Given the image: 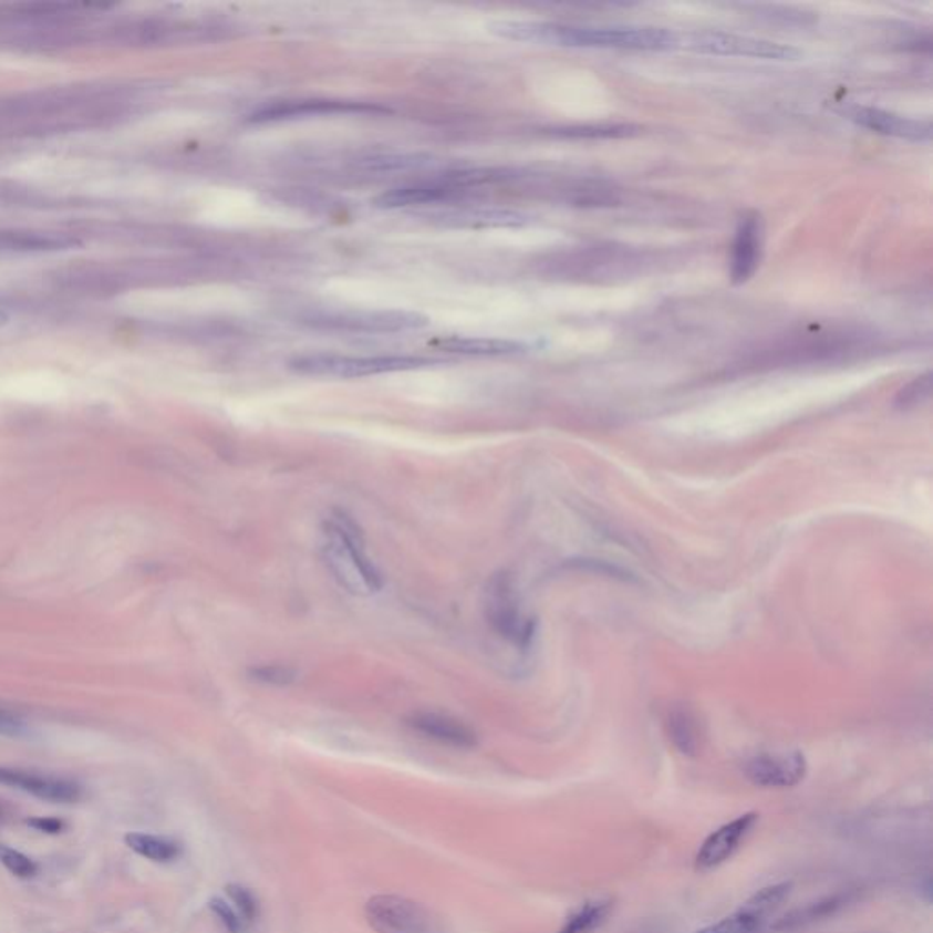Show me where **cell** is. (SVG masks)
Segmentation results:
<instances>
[{
    "mask_svg": "<svg viewBox=\"0 0 933 933\" xmlns=\"http://www.w3.org/2000/svg\"><path fill=\"white\" fill-rule=\"evenodd\" d=\"M495 35L509 41L551 46L600 48L664 52L678 46V33L655 27H572L558 22L501 21L490 27Z\"/></svg>",
    "mask_w": 933,
    "mask_h": 933,
    "instance_id": "1",
    "label": "cell"
},
{
    "mask_svg": "<svg viewBox=\"0 0 933 933\" xmlns=\"http://www.w3.org/2000/svg\"><path fill=\"white\" fill-rule=\"evenodd\" d=\"M323 554L335 580L351 593H377L383 588L382 571L366 554L362 529L345 511L334 509L326 518Z\"/></svg>",
    "mask_w": 933,
    "mask_h": 933,
    "instance_id": "2",
    "label": "cell"
},
{
    "mask_svg": "<svg viewBox=\"0 0 933 933\" xmlns=\"http://www.w3.org/2000/svg\"><path fill=\"white\" fill-rule=\"evenodd\" d=\"M439 363L423 356H341V354H304L289 363L292 371L304 376L365 377L388 372L414 371Z\"/></svg>",
    "mask_w": 933,
    "mask_h": 933,
    "instance_id": "3",
    "label": "cell"
},
{
    "mask_svg": "<svg viewBox=\"0 0 933 933\" xmlns=\"http://www.w3.org/2000/svg\"><path fill=\"white\" fill-rule=\"evenodd\" d=\"M690 52L724 58H751L764 61H797L802 53L794 46L780 42L755 39V37L735 35L724 31H690L678 33V46Z\"/></svg>",
    "mask_w": 933,
    "mask_h": 933,
    "instance_id": "4",
    "label": "cell"
},
{
    "mask_svg": "<svg viewBox=\"0 0 933 933\" xmlns=\"http://www.w3.org/2000/svg\"><path fill=\"white\" fill-rule=\"evenodd\" d=\"M484 613L487 624L501 639L527 647L535 636V620L521 613L520 600L516 594L515 580L506 571L489 578L484 591Z\"/></svg>",
    "mask_w": 933,
    "mask_h": 933,
    "instance_id": "5",
    "label": "cell"
},
{
    "mask_svg": "<svg viewBox=\"0 0 933 933\" xmlns=\"http://www.w3.org/2000/svg\"><path fill=\"white\" fill-rule=\"evenodd\" d=\"M365 918L376 933H447L428 908L400 895L369 899Z\"/></svg>",
    "mask_w": 933,
    "mask_h": 933,
    "instance_id": "6",
    "label": "cell"
},
{
    "mask_svg": "<svg viewBox=\"0 0 933 933\" xmlns=\"http://www.w3.org/2000/svg\"><path fill=\"white\" fill-rule=\"evenodd\" d=\"M312 329L343 332H405L418 331L428 325L425 315L405 310H352L326 312L304 318Z\"/></svg>",
    "mask_w": 933,
    "mask_h": 933,
    "instance_id": "7",
    "label": "cell"
},
{
    "mask_svg": "<svg viewBox=\"0 0 933 933\" xmlns=\"http://www.w3.org/2000/svg\"><path fill=\"white\" fill-rule=\"evenodd\" d=\"M789 892H791L789 882H777V884L760 888L743 904V908H738L737 912L696 933H758L769 915L788 899Z\"/></svg>",
    "mask_w": 933,
    "mask_h": 933,
    "instance_id": "8",
    "label": "cell"
},
{
    "mask_svg": "<svg viewBox=\"0 0 933 933\" xmlns=\"http://www.w3.org/2000/svg\"><path fill=\"white\" fill-rule=\"evenodd\" d=\"M757 822L758 813L748 811V813L738 815L737 819L729 820V822L709 833L706 841L702 842L701 848L696 851V872H713V870L723 867L724 862L729 861L737 853L738 848L743 846V842L751 836Z\"/></svg>",
    "mask_w": 933,
    "mask_h": 933,
    "instance_id": "9",
    "label": "cell"
},
{
    "mask_svg": "<svg viewBox=\"0 0 933 933\" xmlns=\"http://www.w3.org/2000/svg\"><path fill=\"white\" fill-rule=\"evenodd\" d=\"M808 763L799 751L760 753L744 764L746 779L758 788H794L805 780Z\"/></svg>",
    "mask_w": 933,
    "mask_h": 933,
    "instance_id": "10",
    "label": "cell"
},
{
    "mask_svg": "<svg viewBox=\"0 0 933 933\" xmlns=\"http://www.w3.org/2000/svg\"><path fill=\"white\" fill-rule=\"evenodd\" d=\"M385 108L376 104L351 103V101H289L272 104L250 115V123H279V121L303 120L318 115H366L383 114Z\"/></svg>",
    "mask_w": 933,
    "mask_h": 933,
    "instance_id": "11",
    "label": "cell"
},
{
    "mask_svg": "<svg viewBox=\"0 0 933 933\" xmlns=\"http://www.w3.org/2000/svg\"><path fill=\"white\" fill-rule=\"evenodd\" d=\"M0 784L53 805H73L83 797V789L73 780L10 766H0Z\"/></svg>",
    "mask_w": 933,
    "mask_h": 933,
    "instance_id": "12",
    "label": "cell"
},
{
    "mask_svg": "<svg viewBox=\"0 0 933 933\" xmlns=\"http://www.w3.org/2000/svg\"><path fill=\"white\" fill-rule=\"evenodd\" d=\"M842 114L862 128L872 129L888 137H899V139L913 141V143H926L932 139L930 121L908 120L903 115L892 114L887 110L859 106V104H851Z\"/></svg>",
    "mask_w": 933,
    "mask_h": 933,
    "instance_id": "13",
    "label": "cell"
},
{
    "mask_svg": "<svg viewBox=\"0 0 933 933\" xmlns=\"http://www.w3.org/2000/svg\"><path fill=\"white\" fill-rule=\"evenodd\" d=\"M764 221L757 211L744 214L738 221L737 234L732 247V269L729 278L733 284H744L757 272L763 259Z\"/></svg>",
    "mask_w": 933,
    "mask_h": 933,
    "instance_id": "14",
    "label": "cell"
},
{
    "mask_svg": "<svg viewBox=\"0 0 933 933\" xmlns=\"http://www.w3.org/2000/svg\"><path fill=\"white\" fill-rule=\"evenodd\" d=\"M407 726L422 737L442 746H449V748L470 749L478 744V737L473 727L442 713H414L407 718Z\"/></svg>",
    "mask_w": 933,
    "mask_h": 933,
    "instance_id": "15",
    "label": "cell"
},
{
    "mask_svg": "<svg viewBox=\"0 0 933 933\" xmlns=\"http://www.w3.org/2000/svg\"><path fill=\"white\" fill-rule=\"evenodd\" d=\"M428 219L447 227H521L529 221V217L520 211L504 208H456L428 214Z\"/></svg>",
    "mask_w": 933,
    "mask_h": 933,
    "instance_id": "16",
    "label": "cell"
},
{
    "mask_svg": "<svg viewBox=\"0 0 933 933\" xmlns=\"http://www.w3.org/2000/svg\"><path fill=\"white\" fill-rule=\"evenodd\" d=\"M459 188L449 182V177L436 179V182L422 183V185L403 186L394 190L385 191L376 199V207L380 208H405L418 207V205H431V203L444 201L445 197L453 196Z\"/></svg>",
    "mask_w": 933,
    "mask_h": 933,
    "instance_id": "17",
    "label": "cell"
},
{
    "mask_svg": "<svg viewBox=\"0 0 933 933\" xmlns=\"http://www.w3.org/2000/svg\"><path fill=\"white\" fill-rule=\"evenodd\" d=\"M442 351L462 354V356H512L527 351V346L520 341L500 340V338H464L453 335L438 343Z\"/></svg>",
    "mask_w": 933,
    "mask_h": 933,
    "instance_id": "18",
    "label": "cell"
},
{
    "mask_svg": "<svg viewBox=\"0 0 933 933\" xmlns=\"http://www.w3.org/2000/svg\"><path fill=\"white\" fill-rule=\"evenodd\" d=\"M613 912L611 899H593L588 903L580 904L569 913L563 921L562 929L558 933H593L608 923L609 915Z\"/></svg>",
    "mask_w": 933,
    "mask_h": 933,
    "instance_id": "19",
    "label": "cell"
},
{
    "mask_svg": "<svg viewBox=\"0 0 933 933\" xmlns=\"http://www.w3.org/2000/svg\"><path fill=\"white\" fill-rule=\"evenodd\" d=\"M640 126L631 123L577 124L549 129V134L563 139H624L640 134Z\"/></svg>",
    "mask_w": 933,
    "mask_h": 933,
    "instance_id": "20",
    "label": "cell"
},
{
    "mask_svg": "<svg viewBox=\"0 0 933 933\" xmlns=\"http://www.w3.org/2000/svg\"><path fill=\"white\" fill-rule=\"evenodd\" d=\"M846 898L842 895H833V898L820 899L817 903L806 904L802 908H795L791 912L786 913L774 924L777 932H788V930L802 929L808 924L820 921V919L830 918L839 908L844 906Z\"/></svg>",
    "mask_w": 933,
    "mask_h": 933,
    "instance_id": "21",
    "label": "cell"
},
{
    "mask_svg": "<svg viewBox=\"0 0 933 933\" xmlns=\"http://www.w3.org/2000/svg\"><path fill=\"white\" fill-rule=\"evenodd\" d=\"M124 842L137 856L154 862L176 861L183 851L182 844L170 837L151 836V833H128L124 837Z\"/></svg>",
    "mask_w": 933,
    "mask_h": 933,
    "instance_id": "22",
    "label": "cell"
},
{
    "mask_svg": "<svg viewBox=\"0 0 933 933\" xmlns=\"http://www.w3.org/2000/svg\"><path fill=\"white\" fill-rule=\"evenodd\" d=\"M667 733H670L671 743L682 755L696 757L701 751V729L696 726L692 713L684 709L670 713Z\"/></svg>",
    "mask_w": 933,
    "mask_h": 933,
    "instance_id": "23",
    "label": "cell"
},
{
    "mask_svg": "<svg viewBox=\"0 0 933 933\" xmlns=\"http://www.w3.org/2000/svg\"><path fill=\"white\" fill-rule=\"evenodd\" d=\"M248 676L267 686H290L298 681V671L283 664L253 665L248 670Z\"/></svg>",
    "mask_w": 933,
    "mask_h": 933,
    "instance_id": "24",
    "label": "cell"
},
{
    "mask_svg": "<svg viewBox=\"0 0 933 933\" xmlns=\"http://www.w3.org/2000/svg\"><path fill=\"white\" fill-rule=\"evenodd\" d=\"M227 895L232 901L234 910L241 915L245 923L252 926L259 918V901L252 890L241 884H228Z\"/></svg>",
    "mask_w": 933,
    "mask_h": 933,
    "instance_id": "25",
    "label": "cell"
},
{
    "mask_svg": "<svg viewBox=\"0 0 933 933\" xmlns=\"http://www.w3.org/2000/svg\"><path fill=\"white\" fill-rule=\"evenodd\" d=\"M930 394H932V374L926 372L923 376L915 377L912 383H908L906 387L899 392L898 397H895V405L903 411L918 407L929 400Z\"/></svg>",
    "mask_w": 933,
    "mask_h": 933,
    "instance_id": "26",
    "label": "cell"
},
{
    "mask_svg": "<svg viewBox=\"0 0 933 933\" xmlns=\"http://www.w3.org/2000/svg\"><path fill=\"white\" fill-rule=\"evenodd\" d=\"M0 864L19 879H31L39 872L35 861H31L30 857L2 842H0Z\"/></svg>",
    "mask_w": 933,
    "mask_h": 933,
    "instance_id": "27",
    "label": "cell"
},
{
    "mask_svg": "<svg viewBox=\"0 0 933 933\" xmlns=\"http://www.w3.org/2000/svg\"><path fill=\"white\" fill-rule=\"evenodd\" d=\"M208 906L228 933H248L250 924L245 923L241 915L234 910L232 904H228L225 899L214 898Z\"/></svg>",
    "mask_w": 933,
    "mask_h": 933,
    "instance_id": "28",
    "label": "cell"
},
{
    "mask_svg": "<svg viewBox=\"0 0 933 933\" xmlns=\"http://www.w3.org/2000/svg\"><path fill=\"white\" fill-rule=\"evenodd\" d=\"M27 733V723L17 713L0 709V737L21 738Z\"/></svg>",
    "mask_w": 933,
    "mask_h": 933,
    "instance_id": "29",
    "label": "cell"
},
{
    "mask_svg": "<svg viewBox=\"0 0 933 933\" xmlns=\"http://www.w3.org/2000/svg\"><path fill=\"white\" fill-rule=\"evenodd\" d=\"M27 825L33 830L48 833V836H58L66 828L64 820L55 819V817H33V819L27 820Z\"/></svg>",
    "mask_w": 933,
    "mask_h": 933,
    "instance_id": "30",
    "label": "cell"
},
{
    "mask_svg": "<svg viewBox=\"0 0 933 933\" xmlns=\"http://www.w3.org/2000/svg\"><path fill=\"white\" fill-rule=\"evenodd\" d=\"M6 323H8V315H6L4 312H0V329H2Z\"/></svg>",
    "mask_w": 933,
    "mask_h": 933,
    "instance_id": "31",
    "label": "cell"
}]
</instances>
